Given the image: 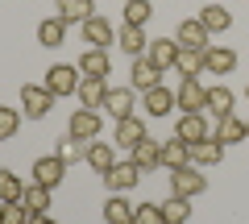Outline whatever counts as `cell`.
Returning <instances> with one entry per match:
<instances>
[{"mask_svg": "<svg viewBox=\"0 0 249 224\" xmlns=\"http://www.w3.org/2000/svg\"><path fill=\"white\" fill-rule=\"evenodd\" d=\"M104 224H133V204L124 195H108L104 204Z\"/></svg>", "mask_w": 249, "mask_h": 224, "instance_id": "4316f807", "label": "cell"}, {"mask_svg": "<svg viewBox=\"0 0 249 224\" xmlns=\"http://www.w3.org/2000/svg\"><path fill=\"white\" fill-rule=\"evenodd\" d=\"M145 137H150V133H145L142 121H137V117H124V121H116V141H112V145H124V150H133V145H142Z\"/></svg>", "mask_w": 249, "mask_h": 224, "instance_id": "d6986e66", "label": "cell"}, {"mask_svg": "<svg viewBox=\"0 0 249 224\" xmlns=\"http://www.w3.org/2000/svg\"><path fill=\"white\" fill-rule=\"evenodd\" d=\"M21 117H25V112H17V108H4V104H0V141L17 137V129H21Z\"/></svg>", "mask_w": 249, "mask_h": 224, "instance_id": "8d00e7d4", "label": "cell"}, {"mask_svg": "<svg viewBox=\"0 0 249 224\" xmlns=\"http://www.w3.org/2000/svg\"><path fill=\"white\" fill-rule=\"evenodd\" d=\"M29 224H58V220H54L50 212H34V220H29Z\"/></svg>", "mask_w": 249, "mask_h": 224, "instance_id": "f35d334b", "label": "cell"}, {"mask_svg": "<svg viewBox=\"0 0 249 224\" xmlns=\"http://www.w3.org/2000/svg\"><path fill=\"white\" fill-rule=\"evenodd\" d=\"M216 141H224V145L245 141V121H237L232 112H229V117H220V121H216Z\"/></svg>", "mask_w": 249, "mask_h": 224, "instance_id": "f1b7e54d", "label": "cell"}, {"mask_svg": "<svg viewBox=\"0 0 249 224\" xmlns=\"http://www.w3.org/2000/svg\"><path fill=\"white\" fill-rule=\"evenodd\" d=\"M50 108H54V96L46 91V83H25L21 87V112L25 117L42 121V117H50Z\"/></svg>", "mask_w": 249, "mask_h": 224, "instance_id": "7a4b0ae2", "label": "cell"}, {"mask_svg": "<svg viewBox=\"0 0 249 224\" xmlns=\"http://www.w3.org/2000/svg\"><path fill=\"white\" fill-rule=\"evenodd\" d=\"M50 195H54V191L46 187V183H25V195H21V204H25L29 212H50Z\"/></svg>", "mask_w": 249, "mask_h": 224, "instance_id": "f546056e", "label": "cell"}, {"mask_svg": "<svg viewBox=\"0 0 249 224\" xmlns=\"http://www.w3.org/2000/svg\"><path fill=\"white\" fill-rule=\"evenodd\" d=\"M34 220V212H29L21 199H13V204H0V224H29Z\"/></svg>", "mask_w": 249, "mask_h": 224, "instance_id": "d590c367", "label": "cell"}, {"mask_svg": "<svg viewBox=\"0 0 249 224\" xmlns=\"http://www.w3.org/2000/svg\"><path fill=\"white\" fill-rule=\"evenodd\" d=\"M129 79H133L137 91H150V87H158V83H162V71L150 63V58H145V54H137L133 67H129Z\"/></svg>", "mask_w": 249, "mask_h": 224, "instance_id": "4fadbf2b", "label": "cell"}, {"mask_svg": "<svg viewBox=\"0 0 249 224\" xmlns=\"http://www.w3.org/2000/svg\"><path fill=\"white\" fill-rule=\"evenodd\" d=\"M162 166H166V171H183V166H191V145L178 141V137L162 141Z\"/></svg>", "mask_w": 249, "mask_h": 224, "instance_id": "ac0fdd59", "label": "cell"}, {"mask_svg": "<svg viewBox=\"0 0 249 224\" xmlns=\"http://www.w3.org/2000/svg\"><path fill=\"white\" fill-rule=\"evenodd\" d=\"M54 154H58V158L67 162V166H71V162H83V158H88V145H83V141H75V137L67 133V137L58 141V150H54Z\"/></svg>", "mask_w": 249, "mask_h": 224, "instance_id": "e575fe53", "label": "cell"}, {"mask_svg": "<svg viewBox=\"0 0 249 224\" xmlns=\"http://www.w3.org/2000/svg\"><path fill=\"white\" fill-rule=\"evenodd\" d=\"M145 58H150L158 71H175V63H178V42H175V37H154Z\"/></svg>", "mask_w": 249, "mask_h": 224, "instance_id": "30bf717a", "label": "cell"}, {"mask_svg": "<svg viewBox=\"0 0 249 224\" xmlns=\"http://www.w3.org/2000/svg\"><path fill=\"white\" fill-rule=\"evenodd\" d=\"M162 220H166V224H187V220H191V199L170 195L166 204H162Z\"/></svg>", "mask_w": 249, "mask_h": 224, "instance_id": "1f68e13d", "label": "cell"}, {"mask_svg": "<svg viewBox=\"0 0 249 224\" xmlns=\"http://www.w3.org/2000/svg\"><path fill=\"white\" fill-rule=\"evenodd\" d=\"M37 42L50 46V50H58V46L67 42V21L62 17H46L42 25H37Z\"/></svg>", "mask_w": 249, "mask_h": 224, "instance_id": "484cf974", "label": "cell"}, {"mask_svg": "<svg viewBox=\"0 0 249 224\" xmlns=\"http://www.w3.org/2000/svg\"><path fill=\"white\" fill-rule=\"evenodd\" d=\"M232 67H237V50H229V46H208L204 50V71L208 75H229Z\"/></svg>", "mask_w": 249, "mask_h": 224, "instance_id": "9a60e30c", "label": "cell"}, {"mask_svg": "<svg viewBox=\"0 0 249 224\" xmlns=\"http://www.w3.org/2000/svg\"><path fill=\"white\" fill-rule=\"evenodd\" d=\"M175 71L183 75V79H199V75H204V50H183V46H178Z\"/></svg>", "mask_w": 249, "mask_h": 224, "instance_id": "83f0119b", "label": "cell"}, {"mask_svg": "<svg viewBox=\"0 0 249 224\" xmlns=\"http://www.w3.org/2000/svg\"><path fill=\"white\" fill-rule=\"evenodd\" d=\"M208 37H212V34H208V29L199 25V17H191V21H178V29H175V42L183 46V50H208V46H212Z\"/></svg>", "mask_w": 249, "mask_h": 224, "instance_id": "5b68a950", "label": "cell"}, {"mask_svg": "<svg viewBox=\"0 0 249 224\" xmlns=\"http://www.w3.org/2000/svg\"><path fill=\"white\" fill-rule=\"evenodd\" d=\"M245 141H249V125H245Z\"/></svg>", "mask_w": 249, "mask_h": 224, "instance_id": "ab89813d", "label": "cell"}, {"mask_svg": "<svg viewBox=\"0 0 249 224\" xmlns=\"http://www.w3.org/2000/svg\"><path fill=\"white\" fill-rule=\"evenodd\" d=\"M220 158H224V141H216V137H204V141L191 145V162L196 166H216Z\"/></svg>", "mask_w": 249, "mask_h": 224, "instance_id": "603a6c76", "label": "cell"}, {"mask_svg": "<svg viewBox=\"0 0 249 224\" xmlns=\"http://www.w3.org/2000/svg\"><path fill=\"white\" fill-rule=\"evenodd\" d=\"M204 96H208V87L199 79H183L178 91H175V104L183 108V112H204Z\"/></svg>", "mask_w": 249, "mask_h": 224, "instance_id": "8fae6325", "label": "cell"}, {"mask_svg": "<svg viewBox=\"0 0 249 224\" xmlns=\"http://www.w3.org/2000/svg\"><path fill=\"white\" fill-rule=\"evenodd\" d=\"M245 96H249V91H245Z\"/></svg>", "mask_w": 249, "mask_h": 224, "instance_id": "60d3db41", "label": "cell"}, {"mask_svg": "<svg viewBox=\"0 0 249 224\" xmlns=\"http://www.w3.org/2000/svg\"><path fill=\"white\" fill-rule=\"evenodd\" d=\"M96 174H108L116 166V145H104V141H91L88 145V158H83Z\"/></svg>", "mask_w": 249, "mask_h": 224, "instance_id": "ffe728a7", "label": "cell"}, {"mask_svg": "<svg viewBox=\"0 0 249 224\" xmlns=\"http://www.w3.org/2000/svg\"><path fill=\"white\" fill-rule=\"evenodd\" d=\"M79 67H67V63H54L50 71H46V91H50L54 100L58 96H75V91H79Z\"/></svg>", "mask_w": 249, "mask_h": 224, "instance_id": "6da1fadb", "label": "cell"}, {"mask_svg": "<svg viewBox=\"0 0 249 224\" xmlns=\"http://www.w3.org/2000/svg\"><path fill=\"white\" fill-rule=\"evenodd\" d=\"M116 46H121L124 54H133V58H137V54H145V50H150V37H145V29L124 25L121 34H116Z\"/></svg>", "mask_w": 249, "mask_h": 224, "instance_id": "cb8c5ba5", "label": "cell"}, {"mask_svg": "<svg viewBox=\"0 0 249 224\" xmlns=\"http://www.w3.org/2000/svg\"><path fill=\"white\" fill-rule=\"evenodd\" d=\"M208 187V179L196 171V166H183V171H170V195H183V199H191V195H199V191Z\"/></svg>", "mask_w": 249, "mask_h": 224, "instance_id": "277c9868", "label": "cell"}, {"mask_svg": "<svg viewBox=\"0 0 249 224\" xmlns=\"http://www.w3.org/2000/svg\"><path fill=\"white\" fill-rule=\"evenodd\" d=\"M175 137H178V141H187V145L204 141V137H208V121H204V112H183V117L175 121Z\"/></svg>", "mask_w": 249, "mask_h": 224, "instance_id": "52a82bcc", "label": "cell"}, {"mask_svg": "<svg viewBox=\"0 0 249 224\" xmlns=\"http://www.w3.org/2000/svg\"><path fill=\"white\" fill-rule=\"evenodd\" d=\"M137 183H142V171L133 166V158H129V162H116L112 171L104 174V187L112 191V195H124V191L137 187Z\"/></svg>", "mask_w": 249, "mask_h": 224, "instance_id": "3957f363", "label": "cell"}, {"mask_svg": "<svg viewBox=\"0 0 249 224\" xmlns=\"http://www.w3.org/2000/svg\"><path fill=\"white\" fill-rule=\"evenodd\" d=\"M142 104H145V112H150V117H166L170 108H175V91H166V87L158 83V87L142 91Z\"/></svg>", "mask_w": 249, "mask_h": 224, "instance_id": "7402d4cb", "label": "cell"}, {"mask_svg": "<svg viewBox=\"0 0 249 224\" xmlns=\"http://www.w3.org/2000/svg\"><path fill=\"white\" fill-rule=\"evenodd\" d=\"M67 179V162L58 158V154H50V158H37L34 162V183H46V187H58V183Z\"/></svg>", "mask_w": 249, "mask_h": 224, "instance_id": "ba28073f", "label": "cell"}, {"mask_svg": "<svg viewBox=\"0 0 249 224\" xmlns=\"http://www.w3.org/2000/svg\"><path fill=\"white\" fill-rule=\"evenodd\" d=\"M204 112H216V121L229 117V112H232V91H229V87H208V96H204Z\"/></svg>", "mask_w": 249, "mask_h": 224, "instance_id": "4dcf8cb0", "label": "cell"}, {"mask_svg": "<svg viewBox=\"0 0 249 224\" xmlns=\"http://www.w3.org/2000/svg\"><path fill=\"white\" fill-rule=\"evenodd\" d=\"M75 96H79V104L83 108H104V96H108V79H79V91H75Z\"/></svg>", "mask_w": 249, "mask_h": 224, "instance_id": "44dd1931", "label": "cell"}, {"mask_svg": "<svg viewBox=\"0 0 249 224\" xmlns=\"http://www.w3.org/2000/svg\"><path fill=\"white\" fill-rule=\"evenodd\" d=\"M54 17H62L67 25H83V21L96 17V4L91 0H58L54 4Z\"/></svg>", "mask_w": 249, "mask_h": 224, "instance_id": "7c38bea8", "label": "cell"}, {"mask_svg": "<svg viewBox=\"0 0 249 224\" xmlns=\"http://www.w3.org/2000/svg\"><path fill=\"white\" fill-rule=\"evenodd\" d=\"M67 133H71L75 141H91V137L100 133V112H96V108H79V112H71Z\"/></svg>", "mask_w": 249, "mask_h": 224, "instance_id": "9c48e42d", "label": "cell"}, {"mask_svg": "<svg viewBox=\"0 0 249 224\" xmlns=\"http://www.w3.org/2000/svg\"><path fill=\"white\" fill-rule=\"evenodd\" d=\"M199 25H204L208 34H224V29L232 25V13L224 9V4H208V9H199Z\"/></svg>", "mask_w": 249, "mask_h": 224, "instance_id": "d4e9b609", "label": "cell"}, {"mask_svg": "<svg viewBox=\"0 0 249 224\" xmlns=\"http://www.w3.org/2000/svg\"><path fill=\"white\" fill-rule=\"evenodd\" d=\"M21 195H25V183L13 171H0V204H13V199H21Z\"/></svg>", "mask_w": 249, "mask_h": 224, "instance_id": "836d02e7", "label": "cell"}, {"mask_svg": "<svg viewBox=\"0 0 249 224\" xmlns=\"http://www.w3.org/2000/svg\"><path fill=\"white\" fill-rule=\"evenodd\" d=\"M83 46H91V50H108V46H116V29L108 25L104 17L83 21Z\"/></svg>", "mask_w": 249, "mask_h": 224, "instance_id": "8992f818", "label": "cell"}, {"mask_svg": "<svg viewBox=\"0 0 249 224\" xmlns=\"http://www.w3.org/2000/svg\"><path fill=\"white\" fill-rule=\"evenodd\" d=\"M133 166L137 171H158L162 166V141H154V137H145L142 145H133Z\"/></svg>", "mask_w": 249, "mask_h": 224, "instance_id": "e0dca14e", "label": "cell"}, {"mask_svg": "<svg viewBox=\"0 0 249 224\" xmlns=\"http://www.w3.org/2000/svg\"><path fill=\"white\" fill-rule=\"evenodd\" d=\"M112 63H108V50H83L79 58V75L83 79H108Z\"/></svg>", "mask_w": 249, "mask_h": 224, "instance_id": "2e32d148", "label": "cell"}, {"mask_svg": "<svg viewBox=\"0 0 249 224\" xmlns=\"http://www.w3.org/2000/svg\"><path fill=\"white\" fill-rule=\"evenodd\" d=\"M100 112H112V121L133 117V87H108L104 108H100Z\"/></svg>", "mask_w": 249, "mask_h": 224, "instance_id": "5bb4252c", "label": "cell"}, {"mask_svg": "<svg viewBox=\"0 0 249 224\" xmlns=\"http://www.w3.org/2000/svg\"><path fill=\"white\" fill-rule=\"evenodd\" d=\"M133 224H166L162 220V204H137L133 207Z\"/></svg>", "mask_w": 249, "mask_h": 224, "instance_id": "74e56055", "label": "cell"}, {"mask_svg": "<svg viewBox=\"0 0 249 224\" xmlns=\"http://www.w3.org/2000/svg\"><path fill=\"white\" fill-rule=\"evenodd\" d=\"M154 17V9H150V0H129L124 4V25H137V29H145V21Z\"/></svg>", "mask_w": 249, "mask_h": 224, "instance_id": "d6a6232c", "label": "cell"}]
</instances>
